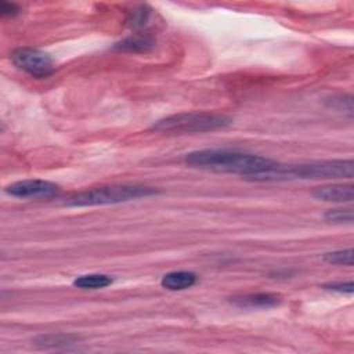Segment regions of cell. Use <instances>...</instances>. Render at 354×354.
I'll use <instances>...</instances> for the list:
<instances>
[{
	"label": "cell",
	"instance_id": "14",
	"mask_svg": "<svg viewBox=\"0 0 354 354\" xmlns=\"http://www.w3.org/2000/svg\"><path fill=\"white\" fill-rule=\"evenodd\" d=\"M324 218L328 223L333 224H353L354 214L351 207H336L330 209L324 214Z\"/></svg>",
	"mask_w": 354,
	"mask_h": 354
},
{
	"label": "cell",
	"instance_id": "9",
	"mask_svg": "<svg viewBox=\"0 0 354 354\" xmlns=\"http://www.w3.org/2000/svg\"><path fill=\"white\" fill-rule=\"evenodd\" d=\"M198 281V275L192 271H170L160 279L162 288L167 290H185L192 288Z\"/></svg>",
	"mask_w": 354,
	"mask_h": 354
},
{
	"label": "cell",
	"instance_id": "11",
	"mask_svg": "<svg viewBox=\"0 0 354 354\" xmlns=\"http://www.w3.org/2000/svg\"><path fill=\"white\" fill-rule=\"evenodd\" d=\"M77 340L79 337L71 333H46L36 336L32 342L39 348H62L75 344Z\"/></svg>",
	"mask_w": 354,
	"mask_h": 354
},
{
	"label": "cell",
	"instance_id": "17",
	"mask_svg": "<svg viewBox=\"0 0 354 354\" xmlns=\"http://www.w3.org/2000/svg\"><path fill=\"white\" fill-rule=\"evenodd\" d=\"M324 288L328 289V290H333V292H339V293H347V295H351L354 292V283L351 281L332 282V283L324 285Z\"/></svg>",
	"mask_w": 354,
	"mask_h": 354
},
{
	"label": "cell",
	"instance_id": "16",
	"mask_svg": "<svg viewBox=\"0 0 354 354\" xmlns=\"http://www.w3.org/2000/svg\"><path fill=\"white\" fill-rule=\"evenodd\" d=\"M329 106L343 112L346 115H348L350 118L353 116V97L351 95H337V97H332L328 101Z\"/></svg>",
	"mask_w": 354,
	"mask_h": 354
},
{
	"label": "cell",
	"instance_id": "7",
	"mask_svg": "<svg viewBox=\"0 0 354 354\" xmlns=\"http://www.w3.org/2000/svg\"><path fill=\"white\" fill-rule=\"evenodd\" d=\"M311 195L324 202H335V203H346L353 202L354 199V185L353 184H329L321 185L313 189Z\"/></svg>",
	"mask_w": 354,
	"mask_h": 354
},
{
	"label": "cell",
	"instance_id": "10",
	"mask_svg": "<svg viewBox=\"0 0 354 354\" xmlns=\"http://www.w3.org/2000/svg\"><path fill=\"white\" fill-rule=\"evenodd\" d=\"M155 39L147 33H134L115 44V48L124 53H148L153 48Z\"/></svg>",
	"mask_w": 354,
	"mask_h": 354
},
{
	"label": "cell",
	"instance_id": "3",
	"mask_svg": "<svg viewBox=\"0 0 354 354\" xmlns=\"http://www.w3.org/2000/svg\"><path fill=\"white\" fill-rule=\"evenodd\" d=\"M231 123L232 119L224 113L183 112L159 119L151 130L159 134H192L225 129Z\"/></svg>",
	"mask_w": 354,
	"mask_h": 354
},
{
	"label": "cell",
	"instance_id": "6",
	"mask_svg": "<svg viewBox=\"0 0 354 354\" xmlns=\"http://www.w3.org/2000/svg\"><path fill=\"white\" fill-rule=\"evenodd\" d=\"M58 191L59 187L55 183L41 178L15 181L4 188V192L7 195L21 199H47L55 196Z\"/></svg>",
	"mask_w": 354,
	"mask_h": 354
},
{
	"label": "cell",
	"instance_id": "1",
	"mask_svg": "<svg viewBox=\"0 0 354 354\" xmlns=\"http://www.w3.org/2000/svg\"><path fill=\"white\" fill-rule=\"evenodd\" d=\"M185 163L194 169L216 173H234L248 178L266 173L278 165V162L266 156L231 149L195 151L185 156Z\"/></svg>",
	"mask_w": 354,
	"mask_h": 354
},
{
	"label": "cell",
	"instance_id": "4",
	"mask_svg": "<svg viewBox=\"0 0 354 354\" xmlns=\"http://www.w3.org/2000/svg\"><path fill=\"white\" fill-rule=\"evenodd\" d=\"M159 189L142 184H112L91 188L71 196L65 205L68 206H102L123 203L141 198L156 195Z\"/></svg>",
	"mask_w": 354,
	"mask_h": 354
},
{
	"label": "cell",
	"instance_id": "8",
	"mask_svg": "<svg viewBox=\"0 0 354 354\" xmlns=\"http://www.w3.org/2000/svg\"><path fill=\"white\" fill-rule=\"evenodd\" d=\"M281 295L271 292H257L231 297V303L239 308H271L281 304Z\"/></svg>",
	"mask_w": 354,
	"mask_h": 354
},
{
	"label": "cell",
	"instance_id": "13",
	"mask_svg": "<svg viewBox=\"0 0 354 354\" xmlns=\"http://www.w3.org/2000/svg\"><path fill=\"white\" fill-rule=\"evenodd\" d=\"M151 11H152V10H151L148 6H145V4L137 6V7L133 8V10L129 12V15H127V19H126L127 25H129L131 29H136V30L142 29L144 26H147L148 21H149V18H151V14H152Z\"/></svg>",
	"mask_w": 354,
	"mask_h": 354
},
{
	"label": "cell",
	"instance_id": "2",
	"mask_svg": "<svg viewBox=\"0 0 354 354\" xmlns=\"http://www.w3.org/2000/svg\"><path fill=\"white\" fill-rule=\"evenodd\" d=\"M353 159L314 160L297 165H277L274 169L257 174L250 180L254 181H283V180H336L353 178Z\"/></svg>",
	"mask_w": 354,
	"mask_h": 354
},
{
	"label": "cell",
	"instance_id": "5",
	"mask_svg": "<svg viewBox=\"0 0 354 354\" xmlns=\"http://www.w3.org/2000/svg\"><path fill=\"white\" fill-rule=\"evenodd\" d=\"M11 61L21 71L39 79L50 76L55 69L53 58L47 53L33 47H19L14 50L11 53Z\"/></svg>",
	"mask_w": 354,
	"mask_h": 354
},
{
	"label": "cell",
	"instance_id": "18",
	"mask_svg": "<svg viewBox=\"0 0 354 354\" xmlns=\"http://www.w3.org/2000/svg\"><path fill=\"white\" fill-rule=\"evenodd\" d=\"M21 12V7L17 6L15 3H8L3 1L0 6V14L1 17H15Z\"/></svg>",
	"mask_w": 354,
	"mask_h": 354
},
{
	"label": "cell",
	"instance_id": "15",
	"mask_svg": "<svg viewBox=\"0 0 354 354\" xmlns=\"http://www.w3.org/2000/svg\"><path fill=\"white\" fill-rule=\"evenodd\" d=\"M353 249H340V250H333L329 253L324 254V260L329 264H336V266H346L351 267L353 266Z\"/></svg>",
	"mask_w": 354,
	"mask_h": 354
},
{
	"label": "cell",
	"instance_id": "12",
	"mask_svg": "<svg viewBox=\"0 0 354 354\" xmlns=\"http://www.w3.org/2000/svg\"><path fill=\"white\" fill-rule=\"evenodd\" d=\"M112 278L106 274H86L80 275L73 281V286L84 290L104 289L112 283Z\"/></svg>",
	"mask_w": 354,
	"mask_h": 354
}]
</instances>
